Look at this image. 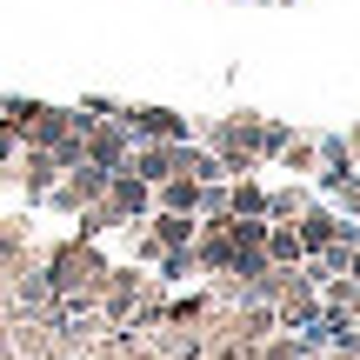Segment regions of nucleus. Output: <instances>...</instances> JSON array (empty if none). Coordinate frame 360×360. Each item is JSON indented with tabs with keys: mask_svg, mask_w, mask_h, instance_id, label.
<instances>
[{
	"mask_svg": "<svg viewBox=\"0 0 360 360\" xmlns=\"http://www.w3.org/2000/svg\"><path fill=\"white\" fill-rule=\"evenodd\" d=\"M227 207H233V214H267V193H260L254 180H240V187L227 193Z\"/></svg>",
	"mask_w": 360,
	"mask_h": 360,
	"instance_id": "obj_9",
	"label": "nucleus"
},
{
	"mask_svg": "<svg viewBox=\"0 0 360 360\" xmlns=\"http://www.w3.org/2000/svg\"><path fill=\"white\" fill-rule=\"evenodd\" d=\"M107 207H114L120 220H141L147 207H154V187H147L141 174H127V167H114V174H107Z\"/></svg>",
	"mask_w": 360,
	"mask_h": 360,
	"instance_id": "obj_3",
	"label": "nucleus"
},
{
	"mask_svg": "<svg viewBox=\"0 0 360 360\" xmlns=\"http://www.w3.org/2000/svg\"><path fill=\"white\" fill-rule=\"evenodd\" d=\"M154 240L160 247H187L193 240V214H167V207H160L154 214Z\"/></svg>",
	"mask_w": 360,
	"mask_h": 360,
	"instance_id": "obj_7",
	"label": "nucleus"
},
{
	"mask_svg": "<svg viewBox=\"0 0 360 360\" xmlns=\"http://www.w3.org/2000/svg\"><path fill=\"white\" fill-rule=\"evenodd\" d=\"M107 193V167H94V160H80V167H67V180H53L47 200L60 207V214H80V207H94Z\"/></svg>",
	"mask_w": 360,
	"mask_h": 360,
	"instance_id": "obj_1",
	"label": "nucleus"
},
{
	"mask_svg": "<svg viewBox=\"0 0 360 360\" xmlns=\"http://www.w3.org/2000/svg\"><path fill=\"white\" fill-rule=\"evenodd\" d=\"M60 174H67V167L47 154V147H27V154H20V180H27V193H40V200H47V187H53Z\"/></svg>",
	"mask_w": 360,
	"mask_h": 360,
	"instance_id": "obj_5",
	"label": "nucleus"
},
{
	"mask_svg": "<svg viewBox=\"0 0 360 360\" xmlns=\"http://www.w3.org/2000/svg\"><path fill=\"white\" fill-rule=\"evenodd\" d=\"M80 147H87V160L94 167H127V154H134V134L120 127V120H87V127H80Z\"/></svg>",
	"mask_w": 360,
	"mask_h": 360,
	"instance_id": "obj_2",
	"label": "nucleus"
},
{
	"mask_svg": "<svg viewBox=\"0 0 360 360\" xmlns=\"http://www.w3.org/2000/svg\"><path fill=\"white\" fill-rule=\"evenodd\" d=\"M300 347H294V340H274V347H267V360H294Z\"/></svg>",
	"mask_w": 360,
	"mask_h": 360,
	"instance_id": "obj_10",
	"label": "nucleus"
},
{
	"mask_svg": "<svg viewBox=\"0 0 360 360\" xmlns=\"http://www.w3.org/2000/svg\"><path fill=\"white\" fill-rule=\"evenodd\" d=\"M334 233H340V220H334V214H321V207H314V214L300 220V247H327Z\"/></svg>",
	"mask_w": 360,
	"mask_h": 360,
	"instance_id": "obj_8",
	"label": "nucleus"
},
{
	"mask_svg": "<svg viewBox=\"0 0 360 360\" xmlns=\"http://www.w3.org/2000/svg\"><path fill=\"white\" fill-rule=\"evenodd\" d=\"M120 127H127L134 141H187V127H180L174 114H160V107H147V114H127Z\"/></svg>",
	"mask_w": 360,
	"mask_h": 360,
	"instance_id": "obj_4",
	"label": "nucleus"
},
{
	"mask_svg": "<svg viewBox=\"0 0 360 360\" xmlns=\"http://www.w3.org/2000/svg\"><path fill=\"white\" fill-rule=\"evenodd\" d=\"M267 260H274V267H300V260H307L300 233H287V227H267Z\"/></svg>",
	"mask_w": 360,
	"mask_h": 360,
	"instance_id": "obj_6",
	"label": "nucleus"
}]
</instances>
